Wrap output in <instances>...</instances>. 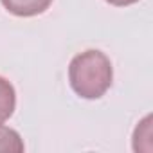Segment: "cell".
Listing matches in <instances>:
<instances>
[{"instance_id":"3","label":"cell","mask_w":153,"mask_h":153,"mask_svg":"<svg viewBox=\"0 0 153 153\" xmlns=\"http://www.w3.org/2000/svg\"><path fill=\"white\" fill-rule=\"evenodd\" d=\"M16 105V94L13 85L0 76V124H4L15 112Z\"/></svg>"},{"instance_id":"4","label":"cell","mask_w":153,"mask_h":153,"mask_svg":"<svg viewBox=\"0 0 153 153\" xmlns=\"http://www.w3.org/2000/svg\"><path fill=\"white\" fill-rule=\"evenodd\" d=\"M24 151V140L13 128L0 124V153H20Z\"/></svg>"},{"instance_id":"2","label":"cell","mask_w":153,"mask_h":153,"mask_svg":"<svg viewBox=\"0 0 153 153\" xmlns=\"http://www.w3.org/2000/svg\"><path fill=\"white\" fill-rule=\"evenodd\" d=\"M4 7L16 16H34L43 13L52 0H2Z\"/></svg>"},{"instance_id":"1","label":"cell","mask_w":153,"mask_h":153,"mask_svg":"<svg viewBox=\"0 0 153 153\" xmlns=\"http://www.w3.org/2000/svg\"><path fill=\"white\" fill-rule=\"evenodd\" d=\"M112 63L101 51L90 49L74 56L68 67L72 90L83 99H99L112 85Z\"/></svg>"},{"instance_id":"5","label":"cell","mask_w":153,"mask_h":153,"mask_svg":"<svg viewBox=\"0 0 153 153\" xmlns=\"http://www.w3.org/2000/svg\"><path fill=\"white\" fill-rule=\"evenodd\" d=\"M108 4L112 6H119V7H124V6H131L135 2H139V0H106Z\"/></svg>"}]
</instances>
